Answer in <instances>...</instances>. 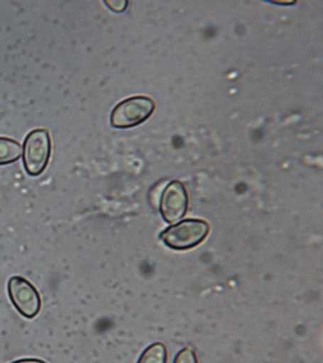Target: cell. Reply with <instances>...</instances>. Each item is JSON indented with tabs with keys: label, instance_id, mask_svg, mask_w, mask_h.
Returning a JSON list of instances; mask_svg holds the SVG:
<instances>
[{
	"label": "cell",
	"instance_id": "obj_4",
	"mask_svg": "<svg viewBox=\"0 0 323 363\" xmlns=\"http://www.w3.org/2000/svg\"><path fill=\"white\" fill-rule=\"evenodd\" d=\"M8 295L18 313L26 319H33L40 312V294L28 280L13 277L8 281Z\"/></svg>",
	"mask_w": 323,
	"mask_h": 363
},
{
	"label": "cell",
	"instance_id": "obj_9",
	"mask_svg": "<svg viewBox=\"0 0 323 363\" xmlns=\"http://www.w3.org/2000/svg\"><path fill=\"white\" fill-rule=\"evenodd\" d=\"M127 4L128 2L126 1V0H110V1H105V4L115 12L124 11L126 9Z\"/></svg>",
	"mask_w": 323,
	"mask_h": 363
},
{
	"label": "cell",
	"instance_id": "obj_3",
	"mask_svg": "<svg viewBox=\"0 0 323 363\" xmlns=\"http://www.w3.org/2000/svg\"><path fill=\"white\" fill-rule=\"evenodd\" d=\"M155 102L146 96H134L121 101L111 113V124L118 129L132 128L145 123L155 111Z\"/></svg>",
	"mask_w": 323,
	"mask_h": 363
},
{
	"label": "cell",
	"instance_id": "obj_6",
	"mask_svg": "<svg viewBox=\"0 0 323 363\" xmlns=\"http://www.w3.org/2000/svg\"><path fill=\"white\" fill-rule=\"evenodd\" d=\"M23 155L22 145L10 138L0 137V166L15 163Z\"/></svg>",
	"mask_w": 323,
	"mask_h": 363
},
{
	"label": "cell",
	"instance_id": "obj_7",
	"mask_svg": "<svg viewBox=\"0 0 323 363\" xmlns=\"http://www.w3.org/2000/svg\"><path fill=\"white\" fill-rule=\"evenodd\" d=\"M168 349L163 343H155L142 352L137 363H168Z\"/></svg>",
	"mask_w": 323,
	"mask_h": 363
},
{
	"label": "cell",
	"instance_id": "obj_5",
	"mask_svg": "<svg viewBox=\"0 0 323 363\" xmlns=\"http://www.w3.org/2000/svg\"><path fill=\"white\" fill-rule=\"evenodd\" d=\"M189 208V196L185 185L174 180L166 186L160 199V213L168 223L173 224L184 218Z\"/></svg>",
	"mask_w": 323,
	"mask_h": 363
},
{
	"label": "cell",
	"instance_id": "obj_8",
	"mask_svg": "<svg viewBox=\"0 0 323 363\" xmlns=\"http://www.w3.org/2000/svg\"><path fill=\"white\" fill-rule=\"evenodd\" d=\"M173 363H199L197 354L192 349L185 348L181 350L175 357Z\"/></svg>",
	"mask_w": 323,
	"mask_h": 363
},
{
	"label": "cell",
	"instance_id": "obj_1",
	"mask_svg": "<svg viewBox=\"0 0 323 363\" xmlns=\"http://www.w3.org/2000/svg\"><path fill=\"white\" fill-rule=\"evenodd\" d=\"M210 232V225L200 219H187L164 230L160 240L174 250L184 251L197 247Z\"/></svg>",
	"mask_w": 323,
	"mask_h": 363
},
{
	"label": "cell",
	"instance_id": "obj_10",
	"mask_svg": "<svg viewBox=\"0 0 323 363\" xmlns=\"http://www.w3.org/2000/svg\"><path fill=\"white\" fill-rule=\"evenodd\" d=\"M12 363H47L44 362V360L38 359H22L16 360V362H13Z\"/></svg>",
	"mask_w": 323,
	"mask_h": 363
},
{
	"label": "cell",
	"instance_id": "obj_2",
	"mask_svg": "<svg viewBox=\"0 0 323 363\" xmlns=\"http://www.w3.org/2000/svg\"><path fill=\"white\" fill-rule=\"evenodd\" d=\"M52 155V140L46 129L29 132L23 142V160L26 173L31 177L43 174Z\"/></svg>",
	"mask_w": 323,
	"mask_h": 363
}]
</instances>
